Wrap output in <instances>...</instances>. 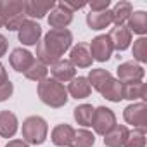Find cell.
I'll use <instances>...</instances> for the list:
<instances>
[{"instance_id": "44dd1931", "label": "cell", "mask_w": 147, "mask_h": 147, "mask_svg": "<svg viewBox=\"0 0 147 147\" xmlns=\"http://www.w3.org/2000/svg\"><path fill=\"white\" fill-rule=\"evenodd\" d=\"M111 23H113V12L109 9L102 11V12H90V14H87V24L92 30H104Z\"/></svg>"}, {"instance_id": "9a60e30c", "label": "cell", "mask_w": 147, "mask_h": 147, "mask_svg": "<svg viewBox=\"0 0 147 147\" xmlns=\"http://www.w3.org/2000/svg\"><path fill=\"white\" fill-rule=\"evenodd\" d=\"M67 94L73 97V99H87L90 94H92V87L88 83V80L85 76H78V78H73L67 85Z\"/></svg>"}, {"instance_id": "d4e9b609", "label": "cell", "mask_w": 147, "mask_h": 147, "mask_svg": "<svg viewBox=\"0 0 147 147\" xmlns=\"http://www.w3.org/2000/svg\"><path fill=\"white\" fill-rule=\"evenodd\" d=\"M111 12H113V23L116 26H125V23L128 21L130 14L133 12V7H131L130 2H125L123 0V2H118L114 5V9Z\"/></svg>"}, {"instance_id": "52a82bcc", "label": "cell", "mask_w": 147, "mask_h": 147, "mask_svg": "<svg viewBox=\"0 0 147 147\" xmlns=\"http://www.w3.org/2000/svg\"><path fill=\"white\" fill-rule=\"evenodd\" d=\"M116 73H118L116 80L121 82L123 85H126V83H138V82H142V78L145 75V69L140 64H137L133 61H128V62L119 64Z\"/></svg>"}, {"instance_id": "cb8c5ba5", "label": "cell", "mask_w": 147, "mask_h": 147, "mask_svg": "<svg viewBox=\"0 0 147 147\" xmlns=\"http://www.w3.org/2000/svg\"><path fill=\"white\" fill-rule=\"evenodd\" d=\"M145 97H147L145 83L138 82V83H126V85H123V99H128V100L140 99L142 102H145Z\"/></svg>"}, {"instance_id": "ac0fdd59", "label": "cell", "mask_w": 147, "mask_h": 147, "mask_svg": "<svg viewBox=\"0 0 147 147\" xmlns=\"http://www.w3.org/2000/svg\"><path fill=\"white\" fill-rule=\"evenodd\" d=\"M55 7V2L50 0V2H35V0H30L26 2V9H24V14L33 18V19H42L45 18V14H49L52 9Z\"/></svg>"}, {"instance_id": "277c9868", "label": "cell", "mask_w": 147, "mask_h": 147, "mask_svg": "<svg viewBox=\"0 0 147 147\" xmlns=\"http://www.w3.org/2000/svg\"><path fill=\"white\" fill-rule=\"evenodd\" d=\"M116 125V114L109 109V107H97L94 109V116H92V128L97 135H106L109 130H113Z\"/></svg>"}, {"instance_id": "5b68a950", "label": "cell", "mask_w": 147, "mask_h": 147, "mask_svg": "<svg viewBox=\"0 0 147 147\" xmlns=\"http://www.w3.org/2000/svg\"><path fill=\"white\" fill-rule=\"evenodd\" d=\"M88 49H90L92 59H94V61H99V62L109 61L111 55H113V50H114L109 35H99V36H95V38L90 42Z\"/></svg>"}, {"instance_id": "1f68e13d", "label": "cell", "mask_w": 147, "mask_h": 147, "mask_svg": "<svg viewBox=\"0 0 147 147\" xmlns=\"http://www.w3.org/2000/svg\"><path fill=\"white\" fill-rule=\"evenodd\" d=\"M12 92H14V85H12L11 80H7L5 83H2V85H0V102L7 100L12 95Z\"/></svg>"}, {"instance_id": "484cf974", "label": "cell", "mask_w": 147, "mask_h": 147, "mask_svg": "<svg viewBox=\"0 0 147 147\" xmlns=\"http://www.w3.org/2000/svg\"><path fill=\"white\" fill-rule=\"evenodd\" d=\"M73 116L75 121L82 126H90L92 125V116H94V107L90 104H82L73 109Z\"/></svg>"}, {"instance_id": "7a4b0ae2", "label": "cell", "mask_w": 147, "mask_h": 147, "mask_svg": "<svg viewBox=\"0 0 147 147\" xmlns=\"http://www.w3.org/2000/svg\"><path fill=\"white\" fill-rule=\"evenodd\" d=\"M38 97L43 104H47L49 107H54V109H59V107H64L66 102H67V90L62 83L52 80V78H45L43 82L38 83Z\"/></svg>"}, {"instance_id": "8d00e7d4", "label": "cell", "mask_w": 147, "mask_h": 147, "mask_svg": "<svg viewBox=\"0 0 147 147\" xmlns=\"http://www.w3.org/2000/svg\"><path fill=\"white\" fill-rule=\"evenodd\" d=\"M4 26V18H2V14H0V28Z\"/></svg>"}, {"instance_id": "7c38bea8", "label": "cell", "mask_w": 147, "mask_h": 147, "mask_svg": "<svg viewBox=\"0 0 147 147\" xmlns=\"http://www.w3.org/2000/svg\"><path fill=\"white\" fill-rule=\"evenodd\" d=\"M92 55H90V49L87 43H76L71 49L69 54V62L75 67H90L92 66Z\"/></svg>"}, {"instance_id": "836d02e7", "label": "cell", "mask_w": 147, "mask_h": 147, "mask_svg": "<svg viewBox=\"0 0 147 147\" xmlns=\"http://www.w3.org/2000/svg\"><path fill=\"white\" fill-rule=\"evenodd\" d=\"M7 52V38L4 35H0V57H4Z\"/></svg>"}, {"instance_id": "4fadbf2b", "label": "cell", "mask_w": 147, "mask_h": 147, "mask_svg": "<svg viewBox=\"0 0 147 147\" xmlns=\"http://www.w3.org/2000/svg\"><path fill=\"white\" fill-rule=\"evenodd\" d=\"M75 137V128L67 123H61L52 130V144L57 147H67Z\"/></svg>"}, {"instance_id": "e575fe53", "label": "cell", "mask_w": 147, "mask_h": 147, "mask_svg": "<svg viewBox=\"0 0 147 147\" xmlns=\"http://www.w3.org/2000/svg\"><path fill=\"white\" fill-rule=\"evenodd\" d=\"M5 147H30V144H26L24 140H11Z\"/></svg>"}, {"instance_id": "603a6c76", "label": "cell", "mask_w": 147, "mask_h": 147, "mask_svg": "<svg viewBox=\"0 0 147 147\" xmlns=\"http://www.w3.org/2000/svg\"><path fill=\"white\" fill-rule=\"evenodd\" d=\"M113 78V75L107 71V69H102V67H97V69H90L88 73V83L92 88H95L97 92H100L104 88V85Z\"/></svg>"}, {"instance_id": "4316f807", "label": "cell", "mask_w": 147, "mask_h": 147, "mask_svg": "<svg viewBox=\"0 0 147 147\" xmlns=\"http://www.w3.org/2000/svg\"><path fill=\"white\" fill-rule=\"evenodd\" d=\"M47 75H49V69H47V66H45L43 62L36 61V59H35V62L30 66V69L24 73V76H26L28 80H31V82H36V83L43 82V80L47 78Z\"/></svg>"}, {"instance_id": "d590c367", "label": "cell", "mask_w": 147, "mask_h": 147, "mask_svg": "<svg viewBox=\"0 0 147 147\" xmlns=\"http://www.w3.org/2000/svg\"><path fill=\"white\" fill-rule=\"evenodd\" d=\"M7 80H9V76H7V71H5L4 64H0V85H2V83H5Z\"/></svg>"}, {"instance_id": "4dcf8cb0", "label": "cell", "mask_w": 147, "mask_h": 147, "mask_svg": "<svg viewBox=\"0 0 147 147\" xmlns=\"http://www.w3.org/2000/svg\"><path fill=\"white\" fill-rule=\"evenodd\" d=\"M26 23V14H18V16H12V18H9L5 23H4V26L9 30V31H19V28L23 26Z\"/></svg>"}, {"instance_id": "7402d4cb", "label": "cell", "mask_w": 147, "mask_h": 147, "mask_svg": "<svg viewBox=\"0 0 147 147\" xmlns=\"http://www.w3.org/2000/svg\"><path fill=\"white\" fill-rule=\"evenodd\" d=\"M100 95H102L104 99L111 100V102H119V100H123V83L118 82L116 78H111V80L104 85V88L100 90Z\"/></svg>"}, {"instance_id": "f1b7e54d", "label": "cell", "mask_w": 147, "mask_h": 147, "mask_svg": "<svg viewBox=\"0 0 147 147\" xmlns=\"http://www.w3.org/2000/svg\"><path fill=\"white\" fill-rule=\"evenodd\" d=\"M123 147H145V128H133L128 131Z\"/></svg>"}, {"instance_id": "8fae6325", "label": "cell", "mask_w": 147, "mask_h": 147, "mask_svg": "<svg viewBox=\"0 0 147 147\" xmlns=\"http://www.w3.org/2000/svg\"><path fill=\"white\" fill-rule=\"evenodd\" d=\"M50 73H52V80H55L59 83L71 82L73 78H76V67L67 59H59L55 64H52Z\"/></svg>"}, {"instance_id": "9c48e42d", "label": "cell", "mask_w": 147, "mask_h": 147, "mask_svg": "<svg viewBox=\"0 0 147 147\" xmlns=\"http://www.w3.org/2000/svg\"><path fill=\"white\" fill-rule=\"evenodd\" d=\"M18 36H19V42H21L23 45H28V47L38 45L40 36H42V26H40L36 21L26 19V23L19 28Z\"/></svg>"}, {"instance_id": "8992f818", "label": "cell", "mask_w": 147, "mask_h": 147, "mask_svg": "<svg viewBox=\"0 0 147 147\" xmlns=\"http://www.w3.org/2000/svg\"><path fill=\"white\" fill-rule=\"evenodd\" d=\"M123 118L128 125H133V128H145L147 126V104L145 102H133L125 107Z\"/></svg>"}, {"instance_id": "ba28073f", "label": "cell", "mask_w": 147, "mask_h": 147, "mask_svg": "<svg viewBox=\"0 0 147 147\" xmlns=\"http://www.w3.org/2000/svg\"><path fill=\"white\" fill-rule=\"evenodd\" d=\"M73 14L64 2H57L55 7L50 11V16H49V24L52 30H64L71 21H73Z\"/></svg>"}, {"instance_id": "ffe728a7", "label": "cell", "mask_w": 147, "mask_h": 147, "mask_svg": "<svg viewBox=\"0 0 147 147\" xmlns=\"http://www.w3.org/2000/svg\"><path fill=\"white\" fill-rule=\"evenodd\" d=\"M126 23H128L126 28L130 31H133V33H137L140 36H144L147 33V12L145 11H135V12H131Z\"/></svg>"}, {"instance_id": "30bf717a", "label": "cell", "mask_w": 147, "mask_h": 147, "mask_svg": "<svg viewBox=\"0 0 147 147\" xmlns=\"http://www.w3.org/2000/svg\"><path fill=\"white\" fill-rule=\"evenodd\" d=\"M9 62H11V66H12L14 71H18V73H26V71L30 69V66L35 62V55H33L30 50H26V49H23V47H18V49H14L12 54L9 55Z\"/></svg>"}, {"instance_id": "3957f363", "label": "cell", "mask_w": 147, "mask_h": 147, "mask_svg": "<svg viewBox=\"0 0 147 147\" xmlns=\"http://www.w3.org/2000/svg\"><path fill=\"white\" fill-rule=\"evenodd\" d=\"M49 133V125L42 116H28L23 121V140L31 145H40L45 142Z\"/></svg>"}, {"instance_id": "d6a6232c", "label": "cell", "mask_w": 147, "mask_h": 147, "mask_svg": "<svg viewBox=\"0 0 147 147\" xmlns=\"http://www.w3.org/2000/svg\"><path fill=\"white\" fill-rule=\"evenodd\" d=\"M109 0H100V2H92L88 4L90 7V12H102V11H107L109 9Z\"/></svg>"}, {"instance_id": "e0dca14e", "label": "cell", "mask_w": 147, "mask_h": 147, "mask_svg": "<svg viewBox=\"0 0 147 147\" xmlns=\"http://www.w3.org/2000/svg\"><path fill=\"white\" fill-rule=\"evenodd\" d=\"M128 131L130 130L125 125H114V128L104 135V145L106 147H123L128 137Z\"/></svg>"}, {"instance_id": "83f0119b", "label": "cell", "mask_w": 147, "mask_h": 147, "mask_svg": "<svg viewBox=\"0 0 147 147\" xmlns=\"http://www.w3.org/2000/svg\"><path fill=\"white\" fill-rule=\"evenodd\" d=\"M95 144V135L85 128L82 130H75V137L69 147H92Z\"/></svg>"}, {"instance_id": "f546056e", "label": "cell", "mask_w": 147, "mask_h": 147, "mask_svg": "<svg viewBox=\"0 0 147 147\" xmlns=\"http://www.w3.org/2000/svg\"><path fill=\"white\" fill-rule=\"evenodd\" d=\"M133 59L138 62H147V38L140 36L133 42Z\"/></svg>"}, {"instance_id": "2e32d148", "label": "cell", "mask_w": 147, "mask_h": 147, "mask_svg": "<svg viewBox=\"0 0 147 147\" xmlns=\"http://www.w3.org/2000/svg\"><path fill=\"white\" fill-rule=\"evenodd\" d=\"M109 38H111V42H113V47H114L116 50L123 52V50H126V49L130 47V43H131V31H130L126 26H116V28L111 30Z\"/></svg>"}, {"instance_id": "d6986e66", "label": "cell", "mask_w": 147, "mask_h": 147, "mask_svg": "<svg viewBox=\"0 0 147 147\" xmlns=\"http://www.w3.org/2000/svg\"><path fill=\"white\" fill-rule=\"evenodd\" d=\"M26 0H0V14L4 18V23L18 14H24Z\"/></svg>"}, {"instance_id": "6da1fadb", "label": "cell", "mask_w": 147, "mask_h": 147, "mask_svg": "<svg viewBox=\"0 0 147 147\" xmlns=\"http://www.w3.org/2000/svg\"><path fill=\"white\" fill-rule=\"evenodd\" d=\"M71 43L73 33L69 30H50L36 45V61L45 66H52L71 49Z\"/></svg>"}, {"instance_id": "5bb4252c", "label": "cell", "mask_w": 147, "mask_h": 147, "mask_svg": "<svg viewBox=\"0 0 147 147\" xmlns=\"http://www.w3.org/2000/svg\"><path fill=\"white\" fill-rule=\"evenodd\" d=\"M18 116L11 111H0V137L12 138L18 131Z\"/></svg>"}]
</instances>
